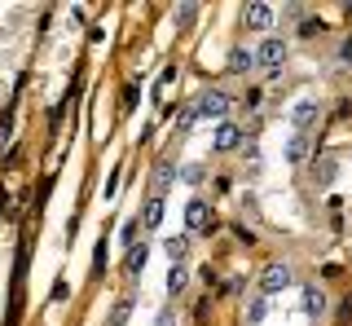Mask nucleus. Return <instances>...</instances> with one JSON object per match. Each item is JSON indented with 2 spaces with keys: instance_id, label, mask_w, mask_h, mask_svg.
<instances>
[{
  "instance_id": "f257e3e1",
  "label": "nucleus",
  "mask_w": 352,
  "mask_h": 326,
  "mask_svg": "<svg viewBox=\"0 0 352 326\" xmlns=\"http://www.w3.org/2000/svg\"><path fill=\"white\" fill-rule=\"evenodd\" d=\"M286 58H291V49H286L282 36H264V45L256 49V67H264L269 75H278L286 67Z\"/></svg>"
},
{
  "instance_id": "f03ea898",
  "label": "nucleus",
  "mask_w": 352,
  "mask_h": 326,
  "mask_svg": "<svg viewBox=\"0 0 352 326\" xmlns=\"http://www.w3.org/2000/svg\"><path fill=\"white\" fill-rule=\"evenodd\" d=\"M291 282H295V269L282 265V260H273V265L260 269V291H264V296H282Z\"/></svg>"
},
{
  "instance_id": "7ed1b4c3",
  "label": "nucleus",
  "mask_w": 352,
  "mask_h": 326,
  "mask_svg": "<svg viewBox=\"0 0 352 326\" xmlns=\"http://www.w3.org/2000/svg\"><path fill=\"white\" fill-rule=\"evenodd\" d=\"M194 115L198 119H225L229 115V97L225 93H198V102H194Z\"/></svg>"
},
{
  "instance_id": "20e7f679",
  "label": "nucleus",
  "mask_w": 352,
  "mask_h": 326,
  "mask_svg": "<svg viewBox=\"0 0 352 326\" xmlns=\"http://www.w3.org/2000/svg\"><path fill=\"white\" fill-rule=\"evenodd\" d=\"M185 225H190L194 234L212 230V208H207V199H190V203H185Z\"/></svg>"
},
{
  "instance_id": "39448f33",
  "label": "nucleus",
  "mask_w": 352,
  "mask_h": 326,
  "mask_svg": "<svg viewBox=\"0 0 352 326\" xmlns=\"http://www.w3.org/2000/svg\"><path fill=\"white\" fill-rule=\"evenodd\" d=\"M212 146L220 150V155L238 150V146H242V128H238V124H229V119H220V124H216V137H212Z\"/></svg>"
},
{
  "instance_id": "423d86ee",
  "label": "nucleus",
  "mask_w": 352,
  "mask_h": 326,
  "mask_svg": "<svg viewBox=\"0 0 352 326\" xmlns=\"http://www.w3.org/2000/svg\"><path fill=\"white\" fill-rule=\"evenodd\" d=\"M242 23H247L251 31H269L273 27V9L260 5V0H251V5H242Z\"/></svg>"
},
{
  "instance_id": "0eeeda50",
  "label": "nucleus",
  "mask_w": 352,
  "mask_h": 326,
  "mask_svg": "<svg viewBox=\"0 0 352 326\" xmlns=\"http://www.w3.org/2000/svg\"><path fill=\"white\" fill-rule=\"evenodd\" d=\"M172 181H176V163H172V159H159V163H154V172H150V190H154V199H159V194L168 190Z\"/></svg>"
},
{
  "instance_id": "6e6552de",
  "label": "nucleus",
  "mask_w": 352,
  "mask_h": 326,
  "mask_svg": "<svg viewBox=\"0 0 352 326\" xmlns=\"http://www.w3.org/2000/svg\"><path fill=\"white\" fill-rule=\"evenodd\" d=\"M304 313H308V318H326V313H330V300H326V291L322 287H304Z\"/></svg>"
},
{
  "instance_id": "1a4fd4ad",
  "label": "nucleus",
  "mask_w": 352,
  "mask_h": 326,
  "mask_svg": "<svg viewBox=\"0 0 352 326\" xmlns=\"http://www.w3.org/2000/svg\"><path fill=\"white\" fill-rule=\"evenodd\" d=\"M317 115H322V106H317L313 97H304V102L295 106V115H291V119H295V133H308V128L317 124Z\"/></svg>"
},
{
  "instance_id": "9d476101",
  "label": "nucleus",
  "mask_w": 352,
  "mask_h": 326,
  "mask_svg": "<svg viewBox=\"0 0 352 326\" xmlns=\"http://www.w3.org/2000/svg\"><path fill=\"white\" fill-rule=\"evenodd\" d=\"M335 177H339V159H335V155L313 159V186H330Z\"/></svg>"
},
{
  "instance_id": "9b49d317",
  "label": "nucleus",
  "mask_w": 352,
  "mask_h": 326,
  "mask_svg": "<svg viewBox=\"0 0 352 326\" xmlns=\"http://www.w3.org/2000/svg\"><path fill=\"white\" fill-rule=\"evenodd\" d=\"M225 71L229 75H251V71H256V53H251V49H234L229 62H225Z\"/></svg>"
},
{
  "instance_id": "f8f14e48",
  "label": "nucleus",
  "mask_w": 352,
  "mask_h": 326,
  "mask_svg": "<svg viewBox=\"0 0 352 326\" xmlns=\"http://www.w3.org/2000/svg\"><path fill=\"white\" fill-rule=\"evenodd\" d=\"M146 260H150V252H146V243H141V247L132 243V247H128V260H124V274H128V278H137L141 269H146Z\"/></svg>"
},
{
  "instance_id": "ddd939ff",
  "label": "nucleus",
  "mask_w": 352,
  "mask_h": 326,
  "mask_svg": "<svg viewBox=\"0 0 352 326\" xmlns=\"http://www.w3.org/2000/svg\"><path fill=\"white\" fill-rule=\"evenodd\" d=\"M141 225H146V230H159V225H163V199H146V208H141Z\"/></svg>"
},
{
  "instance_id": "4468645a",
  "label": "nucleus",
  "mask_w": 352,
  "mask_h": 326,
  "mask_svg": "<svg viewBox=\"0 0 352 326\" xmlns=\"http://www.w3.org/2000/svg\"><path fill=\"white\" fill-rule=\"evenodd\" d=\"M308 159V133H295L286 141V163H304Z\"/></svg>"
},
{
  "instance_id": "2eb2a0df",
  "label": "nucleus",
  "mask_w": 352,
  "mask_h": 326,
  "mask_svg": "<svg viewBox=\"0 0 352 326\" xmlns=\"http://www.w3.org/2000/svg\"><path fill=\"white\" fill-rule=\"evenodd\" d=\"M163 252L172 256V265H181V260H185V252H190V238H185V234H172V238H163Z\"/></svg>"
},
{
  "instance_id": "dca6fc26",
  "label": "nucleus",
  "mask_w": 352,
  "mask_h": 326,
  "mask_svg": "<svg viewBox=\"0 0 352 326\" xmlns=\"http://www.w3.org/2000/svg\"><path fill=\"white\" fill-rule=\"evenodd\" d=\"M128 318H132V300L124 296V300H115V309H110L106 326H128Z\"/></svg>"
},
{
  "instance_id": "f3484780",
  "label": "nucleus",
  "mask_w": 352,
  "mask_h": 326,
  "mask_svg": "<svg viewBox=\"0 0 352 326\" xmlns=\"http://www.w3.org/2000/svg\"><path fill=\"white\" fill-rule=\"evenodd\" d=\"M185 287H190V269H181V265H172L168 269V291H172V296H181V291Z\"/></svg>"
},
{
  "instance_id": "a211bd4d",
  "label": "nucleus",
  "mask_w": 352,
  "mask_h": 326,
  "mask_svg": "<svg viewBox=\"0 0 352 326\" xmlns=\"http://www.w3.org/2000/svg\"><path fill=\"white\" fill-rule=\"evenodd\" d=\"M176 177L185 181V186H203V177H207V168L203 163H185V168H176Z\"/></svg>"
},
{
  "instance_id": "6ab92c4d",
  "label": "nucleus",
  "mask_w": 352,
  "mask_h": 326,
  "mask_svg": "<svg viewBox=\"0 0 352 326\" xmlns=\"http://www.w3.org/2000/svg\"><path fill=\"white\" fill-rule=\"evenodd\" d=\"M264 313H269V300H264V296L247 300V322H251V326H260V322H264Z\"/></svg>"
},
{
  "instance_id": "aec40b11",
  "label": "nucleus",
  "mask_w": 352,
  "mask_h": 326,
  "mask_svg": "<svg viewBox=\"0 0 352 326\" xmlns=\"http://www.w3.org/2000/svg\"><path fill=\"white\" fill-rule=\"evenodd\" d=\"M194 23H198V5H176V27L190 31Z\"/></svg>"
},
{
  "instance_id": "412c9836",
  "label": "nucleus",
  "mask_w": 352,
  "mask_h": 326,
  "mask_svg": "<svg viewBox=\"0 0 352 326\" xmlns=\"http://www.w3.org/2000/svg\"><path fill=\"white\" fill-rule=\"evenodd\" d=\"M194 119H198V115H194V106H185V111L176 115V133H181V137H185V133H194Z\"/></svg>"
},
{
  "instance_id": "4be33fe9",
  "label": "nucleus",
  "mask_w": 352,
  "mask_h": 326,
  "mask_svg": "<svg viewBox=\"0 0 352 326\" xmlns=\"http://www.w3.org/2000/svg\"><path fill=\"white\" fill-rule=\"evenodd\" d=\"M9 133H14V115H0V146H5V141H9Z\"/></svg>"
},
{
  "instance_id": "5701e85b",
  "label": "nucleus",
  "mask_w": 352,
  "mask_h": 326,
  "mask_svg": "<svg viewBox=\"0 0 352 326\" xmlns=\"http://www.w3.org/2000/svg\"><path fill=\"white\" fill-rule=\"evenodd\" d=\"M339 62H344V67H352V36L339 45Z\"/></svg>"
},
{
  "instance_id": "b1692460",
  "label": "nucleus",
  "mask_w": 352,
  "mask_h": 326,
  "mask_svg": "<svg viewBox=\"0 0 352 326\" xmlns=\"http://www.w3.org/2000/svg\"><path fill=\"white\" fill-rule=\"evenodd\" d=\"M313 31H322V23H317V18H304V23H300V36H313Z\"/></svg>"
},
{
  "instance_id": "393cba45",
  "label": "nucleus",
  "mask_w": 352,
  "mask_h": 326,
  "mask_svg": "<svg viewBox=\"0 0 352 326\" xmlns=\"http://www.w3.org/2000/svg\"><path fill=\"white\" fill-rule=\"evenodd\" d=\"M137 230H141V225H137V221H128V225H124V243H128V247H132V243H137Z\"/></svg>"
}]
</instances>
